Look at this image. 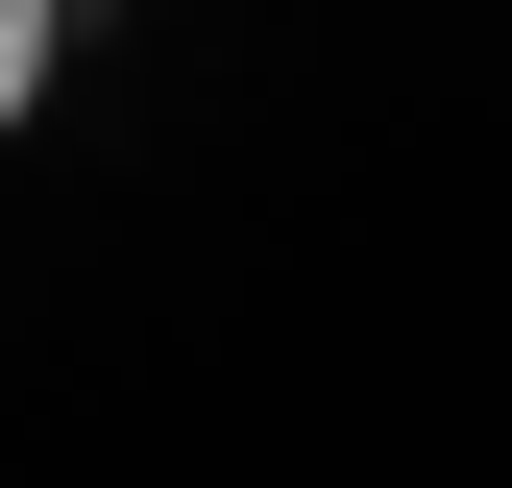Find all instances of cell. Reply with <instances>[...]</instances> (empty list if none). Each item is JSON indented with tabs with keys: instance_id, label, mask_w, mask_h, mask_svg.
<instances>
[{
	"instance_id": "6da1fadb",
	"label": "cell",
	"mask_w": 512,
	"mask_h": 488,
	"mask_svg": "<svg viewBox=\"0 0 512 488\" xmlns=\"http://www.w3.org/2000/svg\"><path fill=\"white\" fill-rule=\"evenodd\" d=\"M49 98V0H0V122H25Z\"/></svg>"
}]
</instances>
